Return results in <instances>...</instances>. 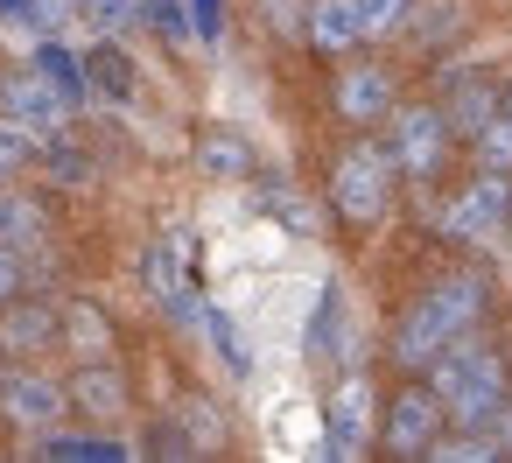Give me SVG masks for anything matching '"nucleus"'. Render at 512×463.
I'll return each mask as SVG.
<instances>
[{
    "label": "nucleus",
    "mask_w": 512,
    "mask_h": 463,
    "mask_svg": "<svg viewBox=\"0 0 512 463\" xmlns=\"http://www.w3.org/2000/svg\"><path fill=\"white\" fill-rule=\"evenodd\" d=\"M428 393L442 400V414H449L456 428H484V421L512 400V372H505V358H498L484 337L456 330V337L428 358Z\"/></svg>",
    "instance_id": "1"
},
{
    "label": "nucleus",
    "mask_w": 512,
    "mask_h": 463,
    "mask_svg": "<svg viewBox=\"0 0 512 463\" xmlns=\"http://www.w3.org/2000/svg\"><path fill=\"white\" fill-rule=\"evenodd\" d=\"M386 197H393V162H386V148H372V141L344 148L337 169H330V204H337V218H344V225H379V218H386Z\"/></svg>",
    "instance_id": "2"
},
{
    "label": "nucleus",
    "mask_w": 512,
    "mask_h": 463,
    "mask_svg": "<svg viewBox=\"0 0 512 463\" xmlns=\"http://www.w3.org/2000/svg\"><path fill=\"white\" fill-rule=\"evenodd\" d=\"M386 162L400 169V176H414V183H435L442 176V155H449V120H442V106H393L386 113Z\"/></svg>",
    "instance_id": "3"
},
{
    "label": "nucleus",
    "mask_w": 512,
    "mask_h": 463,
    "mask_svg": "<svg viewBox=\"0 0 512 463\" xmlns=\"http://www.w3.org/2000/svg\"><path fill=\"white\" fill-rule=\"evenodd\" d=\"M505 218H512V176L477 169V176L449 197V211H442V239H456V246H484V239L505 232Z\"/></svg>",
    "instance_id": "4"
},
{
    "label": "nucleus",
    "mask_w": 512,
    "mask_h": 463,
    "mask_svg": "<svg viewBox=\"0 0 512 463\" xmlns=\"http://www.w3.org/2000/svg\"><path fill=\"white\" fill-rule=\"evenodd\" d=\"M64 407H71V393L50 379V372H0V414H8L15 428H29V435H43V428H57L64 421Z\"/></svg>",
    "instance_id": "5"
},
{
    "label": "nucleus",
    "mask_w": 512,
    "mask_h": 463,
    "mask_svg": "<svg viewBox=\"0 0 512 463\" xmlns=\"http://www.w3.org/2000/svg\"><path fill=\"white\" fill-rule=\"evenodd\" d=\"M365 442H372V386L351 372V379L330 393V414H323V456L351 463V456H365Z\"/></svg>",
    "instance_id": "6"
},
{
    "label": "nucleus",
    "mask_w": 512,
    "mask_h": 463,
    "mask_svg": "<svg viewBox=\"0 0 512 463\" xmlns=\"http://www.w3.org/2000/svg\"><path fill=\"white\" fill-rule=\"evenodd\" d=\"M0 120H15V127H29V134L43 141V134H57V127L71 120V106H64V92H57L50 78L15 71V78H0Z\"/></svg>",
    "instance_id": "7"
},
{
    "label": "nucleus",
    "mask_w": 512,
    "mask_h": 463,
    "mask_svg": "<svg viewBox=\"0 0 512 463\" xmlns=\"http://www.w3.org/2000/svg\"><path fill=\"white\" fill-rule=\"evenodd\" d=\"M442 92H449V106H442V120H449V134H484L491 120H498V85L484 78V71H470V64H442Z\"/></svg>",
    "instance_id": "8"
},
{
    "label": "nucleus",
    "mask_w": 512,
    "mask_h": 463,
    "mask_svg": "<svg viewBox=\"0 0 512 463\" xmlns=\"http://www.w3.org/2000/svg\"><path fill=\"white\" fill-rule=\"evenodd\" d=\"M435 435H442V400H435L428 386L393 393V407H386V449H393V456H428Z\"/></svg>",
    "instance_id": "9"
},
{
    "label": "nucleus",
    "mask_w": 512,
    "mask_h": 463,
    "mask_svg": "<svg viewBox=\"0 0 512 463\" xmlns=\"http://www.w3.org/2000/svg\"><path fill=\"white\" fill-rule=\"evenodd\" d=\"M330 106H337V120H351V127H379V120L393 113V78H386L379 64H351V71L337 78Z\"/></svg>",
    "instance_id": "10"
},
{
    "label": "nucleus",
    "mask_w": 512,
    "mask_h": 463,
    "mask_svg": "<svg viewBox=\"0 0 512 463\" xmlns=\"http://www.w3.org/2000/svg\"><path fill=\"white\" fill-rule=\"evenodd\" d=\"M64 393H71V407H78L85 421H120V414H127V372L106 365V358H85Z\"/></svg>",
    "instance_id": "11"
},
{
    "label": "nucleus",
    "mask_w": 512,
    "mask_h": 463,
    "mask_svg": "<svg viewBox=\"0 0 512 463\" xmlns=\"http://www.w3.org/2000/svg\"><path fill=\"white\" fill-rule=\"evenodd\" d=\"M449 337H456V330H449L428 302H414V309L393 323V365H400V372H428V358H435Z\"/></svg>",
    "instance_id": "12"
},
{
    "label": "nucleus",
    "mask_w": 512,
    "mask_h": 463,
    "mask_svg": "<svg viewBox=\"0 0 512 463\" xmlns=\"http://www.w3.org/2000/svg\"><path fill=\"white\" fill-rule=\"evenodd\" d=\"M309 43L323 57H351L365 43V15H358V0H309V15H302Z\"/></svg>",
    "instance_id": "13"
},
{
    "label": "nucleus",
    "mask_w": 512,
    "mask_h": 463,
    "mask_svg": "<svg viewBox=\"0 0 512 463\" xmlns=\"http://www.w3.org/2000/svg\"><path fill=\"white\" fill-rule=\"evenodd\" d=\"M148 288H155L176 316H190V239H183V232H162V239L148 246Z\"/></svg>",
    "instance_id": "14"
},
{
    "label": "nucleus",
    "mask_w": 512,
    "mask_h": 463,
    "mask_svg": "<svg viewBox=\"0 0 512 463\" xmlns=\"http://www.w3.org/2000/svg\"><path fill=\"white\" fill-rule=\"evenodd\" d=\"M57 344V309L50 302H0V351H50Z\"/></svg>",
    "instance_id": "15"
},
{
    "label": "nucleus",
    "mask_w": 512,
    "mask_h": 463,
    "mask_svg": "<svg viewBox=\"0 0 512 463\" xmlns=\"http://www.w3.org/2000/svg\"><path fill=\"white\" fill-rule=\"evenodd\" d=\"M449 330H477V316H484V302H491V288H484V274H449V281H435L428 295H421Z\"/></svg>",
    "instance_id": "16"
},
{
    "label": "nucleus",
    "mask_w": 512,
    "mask_h": 463,
    "mask_svg": "<svg viewBox=\"0 0 512 463\" xmlns=\"http://www.w3.org/2000/svg\"><path fill=\"white\" fill-rule=\"evenodd\" d=\"M197 169L218 176V183H239V176H253V141L232 134V127H204L197 134Z\"/></svg>",
    "instance_id": "17"
},
{
    "label": "nucleus",
    "mask_w": 512,
    "mask_h": 463,
    "mask_svg": "<svg viewBox=\"0 0 512 463\" xmlns=\"http://www.w3.org/2000/svg\"><path fill=\"white\" fill-rule=\"evenodd\" d=\"M29 456H50V463H120V456H134V449L113 442V435H57V428H43Z\"/></svg>",
    "instance_id": "18"
},
{
    "label": "nucleus",
    "mask_w": 512,
    "mask_h": 463,
    "mask_svg": "<svg viewBox=\"0 0 512 463\" xmlns=\"http://www.w3.org/2000/svg\"><path fill=\"white\" fill-rule=\"evenodd\" d=\"M57 344H71L78 358H106V351H113V323H106V309L71 302V309L57 316Z\"/></svg>",
    "instance_id": "19"
},
{
    "label": "nucleus",
    "mask_w": 512,
    "mask_h": 463,
    "mask_svg": "<svg viewBox=\"0 0 512 463\" xmlns=\"http://www.w3.org/2000/svg\"><path fill=\"white\" fill-rule=\"evenodd\" d=\"M0 246H8V253L43 246V204H36V197H22V190H0Z\"/></svg>",
    "instance_id": "20"
},
{
    "label": "nucleus",
    "mask_w": 512,
    "mask_h": 463,
    "mask_svg": "<svg viewBox=\"0 0 512 463\" xmlns=\"http://www.w3.org/2000/svg\"><path fill=\"white\" fill-rule=\"evenodd\" d=\"M36 155H43L50 183H71V190H78V183H92V155H85L78 141H64V127H57V134H43V141H36Z\"/></svg>",
    "instance_id": "21"
},
{
    "label": "nucleus",
    "mask_w": 512,
    "mask_h": 463,
    "mask_svg": "<svg viewBox=\"0 0 512 463\" xmlns=\"http://www.w3.org/2000/svg\"><path fill=\"white\" fill-rule=\"evenodd\" d=\"M428 456L435 463H498V442H491V428H456V435H435Z\"/></svg>",
    "instance_id": "22"
},
{
    "label": "nucleus",
    "mask_w": 512,
    "mask_h": 463,
    "mask_svg": "<svg viewBox=\"0 0 512 463\" xmlns=\"http://www.w3.org/2000/svg\"><path fill=\"white\" fill-rule=\"evenodd\" d=\"M29 162H36V134L15 127V120H0V176H15V169H29Z\"/></svg>",
    "instance_id": "23"
},
{
    "label": "nucleus",
    "mask_w": 512,
    "mask_h": 463,
    "mask_svg": "<svg viewBox=\"0 0 512 463\" xmlns=\"http://www.w3.org/2000/svg\"><path fill=\"white\" fill-rule=\"evenodd\" d=\"M470 141H477V162H484V169L512 176V127H505V120H491V127H484V134H470Z\"/></svg>",
    "instance_id": "24"
},
{
    "label": "nucleus",
    "mask_w": 512,
    "mask_h": 463,
    "mask_svg": "<svg viewBox=\"0 0 512 463\" xmlns=\"http://www.w3.org/2000/svg\"><path fill=\"white\" fill-rule=\"evenodd\" d=\"M78 8H85L106 36H120V29H134V22H141V0H78Z\"/></svg>",
    "instance_id": "25"
},
{
    "label": "nucleus",
    "mask_w": 512,
    "mask_h": 463,
    "mask_svg": "<svg viewBox=\"0 0 512 463\" xmlns=\"http://www.w3.org/2000/svg\"><path fill=\"white\" fill-rule=\"evenodd\" d=\"M407 8H414V0H358V15H365V36H393V29L407 22Z\"/></svg>",
    "instance_id": "26"
},
{
    "label": "nucleus",
    "mask_w": 512,
    "mask_h": 463,
    "mask_svg": "<svg viewBox=\"0 0 512 463\" xmlns=\"http://www.w3.org/2000/svg\"><path fill=\"white\" fill-rule=\"evenodd\" d=\"M267 204H274V211L288 218V232H316V211H309V204H302L295 190H267Z\"/></svg>",
    "instance_id": "27"
},
{
    "label": "nucleus",
    "mask_w": 512,
    "mask_h": 463,
    "mask_svg": "<svg viewBox=\"0 0 512 463\" xmlns=\"http://www.w3.org/2000/svg\"><path fill=\"white\" fill-rule=\"evenodd\" d=\"M302 15H309V0H267V22H274L281 36H295V29H302Z\"/></svg>",
    "instance_id": "28"
},
{
    "label": "nucleus",
    "mask_w": 512,
    "mask_h": 463,
    "mask_svg": "<svg viewBox=\"0 0 512 463\" xmlns=\"http://www.w3.org/2000/svg\"><path fill=\"white\" fill-rule=\"evenodd\" d=\"M22 288V253H8V246H0V302H8Z\"/></svg>",
    "instance_id": "29"
},
{
    "label": "nucleus",
    "mask_w": 512,
    "mask_h": 463,
    "mask_svg": "<svg viewBox=\"0 0 512 463\" xmlns=\"http://www.w3.org/2000/svg\"><path fill=\"white\" fill-rule=\"evenodd\" d=\"M78 8V0H43V15H71Z\"/></svg>",
    "instance_id": "30"
},
{
    "label": "nucleus",
    "mask_w": 512,
    "mask_h": 463,
    "mask_svg": "<svg viewBox=\"0 0 512 463\" xmlns=\"http://www.w3.org/2000/svg\"><path fill=\"white\" fill-rule=\"evenodd\" d=\"M498 120H505V127H512V92H505V99H498Z\"/></svg>",
    "instance_id": "31"
}]
</instances>
